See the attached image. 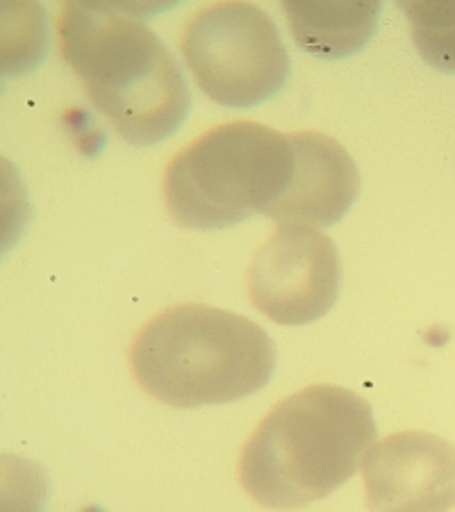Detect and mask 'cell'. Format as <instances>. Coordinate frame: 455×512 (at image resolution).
Listing matches in <instances>:
<instances>
[{"instance_id":"cell-10","label":"cell","mask_w":455,"mask_h":512,"mask_svg":"<svg viewBox=\"0 0 455 512\" xmlns=\"http://www.w3.org/2000/svg\"><path fill=\"white\" fill-rule=\"evenodd\" d=\"M401 10L424 62L455 73V3H401Z\"/></svg>"},{"instance_id":"cell-2","label":"cell","mask_w":455,"mask_h":512,"mask_svg":"<svg viewBox=\"0 0 455 512\" xmlns=\"http://www.w3.org/2000/svg\"><path fill=\"white\" fill-rule=\"evenodd\" d=\"M374 440V412L360 394L308 385L267 412L244 444L237 474L262 506L305 508L349 481Z\"/></svg>"},{"instance_id":"cell-5","label":"cell","mask_w":455,"mask_h":512,"mask_svg":"<svg viewBox=\"0 0 455 512\" xmlns=\"http://www.w3.org/2000/svg\"><path fill=\"white\" fill-rule=\"evenodd\" d=\"M180 53L196 85L223 107L260 105L283 89L289 55L271 16L253 3H217L185 23Z\"/></svg>"},{"instance_id":"cell-9","label":"cell","mask_w":455,"mask_h":512,"mask_svg":"<svg viewBox=\"0 0 455 512\" xmlns=\"http://www.w3.org/2000/svg\"><path fill=\"white\" fill-rule=\"evenodd\" d=\"M289 30L305 53L342 60L374 37L380 3H285Z\"/></svg>"},{"instance_id":"cell-8","label":"cell","mask_w":455,"mask_h":512,"mask_svg":"<svg viewBox=\"0 0 455 512\" xmlns=\"http://www.w3.org/2000/svg\"><path fill=\"white\" fill-rule=\"evenodd\" d=\"M287 135L294 148L292 178L267 217L278 226H335L360 194L358 167L349 151L324 132Z\"/></svg>"},{"instance_id":"cell-1","label":"cell","mask_w":455,"mask_h":512,"mask_svg":"<svg viewBox=\"0 0 455 512\" xmlns=\"http://www.w3.org/2000/svg\"><path fill=\"white\" fill-rule=\"evenodd\" d=\"M57 41L89 101L128 144L164 142L187 119L185 76L135 7L66 3Z\"/></svg>"},{"instance_id":"cell-6","label":"cell","mask_w":455,"mask_h":512,"mask_svg":"<svg viewBox=\"0 0 455 512\" xmlns=\"http://www.w3.org/2000/svg\"><path fill=\"white\" fill-rule=\"evenodd\" d=\"M342 260L333 239L310 226H278L246 269L248 299L280 326H305L333 308Z\"/></svg>"},{"instance_id":"cell-3","label":"cell","mask_w":455,"mask_h":512,"mask_svg":"<svg viewBox=\"0 0 455 512\" xmlns=\"http://www.w3.org/2000/svg\"><path fill=\"white\" fill-rule=\"evenodd\" d=\"M130 367L139 387L167 406H223L271 381L276 344L262 326L235 312L180 303L139 328Z\"/></svg>"},{"instance_id":"cell-7","label":"cell","mask_w":455,"mask_h":512,"mask_svg":"<svg viewBox=\"0 0 455 512\" xmlns=\"http://www.w3.org/2000/svg\"><path fill=\"white\" fill-rule=\"evenodd\" d=\"M371 512H449L455 506V447L426 431L376 442L362 462Z\"/></svg>"},{"instance_id":"cell-4","label":"cell","mask_w":455,"mask_h":512,"mask_svg":"<svg viewBox=\"0 0 455 512\" xmlns=\"http://www.w3.org/2000/svg\"><path fill=\"white\" fill-rule=\"evenodd\" d=\"M289 135L258 121L219 123L167 164L164 205L182 228L219 230L267 214L292 178Z\"/></svg>"}]
</instances>
